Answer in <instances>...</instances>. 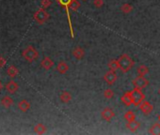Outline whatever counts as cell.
<instances>
[{
    "label": "cell",
    "instance_id": "obj_13",
    "mask_svg": "<svg viewBox=\"0 0 160 135\" xmlns=\"http://www.w3.org/2000/svg\"><path fill=\"white\" fill-rule=\"evenodd\" d=\"M57 71L60 74H65L69 71V66H68V64L66 62L60 61V62H59V64L57 66Z\"/></svg>",
    "mask_w": 160,
    "mask_h": 135
},
{
    "label": "cell",
    "instance_id": "obj_8",
    "mask_svg": "<svg viewBox=\"0 0 160 135\" xmlns=\"http://www.w3.org/2000/svg\"><path fill=\"white\" fill-rule=\"evenodd\" d=\"M114 116H115V112H114V111H113L111 108H109V107L105 108V109L101 112V117H102V119H104V120H105V121H108V122H109Z\"/></svg>",
    "mask_w": 160,
    "mask_h": 135
},
{
    "label": "cell",
    "instance_id": "obj_30",
    "mask_svg": "<svg viewBox=\"0 0 160 135\" xmlns=\"http://www.w3.org/2000/svg\"><path fill=\"white\" fill-rule=\"evenodd\" d=\"M5 64H6V60H5V58L3 57V56H0V68L4 67Z\"/></svg>",
    "mask_w": 160,
    "mask_h": 135
},
{
    "label": "cell",
    "instance_id": "obj_3",
    "mask_svg": "<svg viewBox=\"0 0 160 135\" xmlns=\"http://www.w3.org/2000/svg\"><path fill=\"white\" fill-rule=\"evenodd\" d=\"M131 92V97H132V100H133V104L135 106H140L142 101H144L145 99V95L142 93L141 89L134 87V89Z\"/></svg>",
    "mask_w": 160,
    "mask_h": 135
},
{
    "label": "cell",
    "instance_id": "obj_23",
    "mask_svg": "<svg viewBox=\"0 0 160 135\" xmlns=\"http://www.w3.org/2000/svg\"><path fill=\"white\" fill-rule=\"evenodd\" d=\"M124 119L127 121V122H130V121H133L136 119V115L134 114L133 111H128L124 114Z\"/></svg>",
    "mask_w": 160,
    "mask_h": 135
},
{
    "label": "cell",
    "instance_id": "obj_12",
    "mask_svg": "<svg viewBox=\"0 0 160 135\" xmlns=\"http://www.w3.org/2000/svg\"><path fill=\"white\" fill-rule=\"evenodd\" d=\"M126 128L129 130L130 131L132 132H136L138 129L140 128V123L137 122L136 120H133V121H130V122H127L126 124Z\"/></svg>",
    "mask_w": 160,
    "mask_h": 135
},
{
    "label": "cell",
    "instance_id": "obj_18",
    "mask_svg": "<svg viewBox=\"0 0 160 135\" xmlns=\"http://www.w3.org/2000/svg\"><path fill=\"white\" fill-rule=\"evenodd\" d=\"M149 133L154 135H160V123H155L154 125L149 129Z\"/></svg>",
    "mask_w": 160,
    "mask_h": 135
},
{
    "label": "cell",
    "instance_id": "obj_27",
    "mask_svg": "<svg viewBox=\"0 0 160 135\" xmlns=\"http://www.w3.org/2000/svg\"><path fill=\"white\" fill-rule=\"evenodd\" d=\"M93 5L95 8L100 9L104 5V0H93Z\"/></svg>",
    "mask_w": 160,
    "mask_h": 135
},
{
    "label": "cell",
    "instance_id": "obj_7",
    "mask_svg": "<svg viewBox=\"0 0 160 135\" xmlns=\"http://www.w3.org/2000/svg\"><path fill=\"white\" fill-rule=\"evenodd\" d=\"M140 110L143 115L148 116L153 112L154 106L152 105V103L149 102V101H142V102L140 103Z\"/></svg>",
    "mask_w": 160,
    "mask_h": 135
},
{
    "label": "cell",
    "instance_id": "obj_32",
    "mask_svg": "<svg viewBox=\"0 0 160 135\" xmlns=\"http://www.w3.org/2000/svg\"><path fill=\"white\" fill-rule=\"evenodd\" d=\"M1 86H2V85H1V83H0V89H1Z\"/></svg>",
    "mask_w": 160,
    "mask_h": 135
},
{
    "label": "cell",
    "instance_id": "obj_16",
    "mask_svg": "<svg viewBox=\"0 0 160 135\" xmlns=\"http://www.w3.org/2000/svg\"><path fill=\"white\" fill-rule=\"evenodd\" d=\"M59 99L63 103H68L72 99V95L68 91H62L59 95Z\"/></svg>",
    "mask_w": 160,
    "mask_h": 135
},
{
    "label": "cell",
    "instance_id": "obj_19",
    "mask_svg": "<svg viewBox=\"0 0 160 135\" xmlns=\"http://www.w3.org/2000/svg\"><path fill=\"white\" fill-rule=\"evenodd\" d=\"M108 68H109V71H116L117 70L120 69L119 67V62H118V59H111L109 62H108Z\"/></svg>",
    "mask_w": 160,
    "mask_h": 135
},
{
    "label": "cell",
    "instance_id": "obj_25",
    "mask_svg": "<svg viewBox=\"0 0 160 135\" xmlns=\"http://www.w3.org/2000/svg\"><path fill=\"white\" fill-rule=\"evenodd\" d=\"M80 2L78 1V0H72L71 1V3H70V5H69V8L70 9H72L73 10H77L79 8H80Z\"/></svg>",
    "mask_w": 160,
    "mask_h": 135
},
{
    "label": "cell",
    "instance_id": "obj_22",
    "mask_svg": "<svg viewBox=\"0 0 160 135\" xmlns=\"http://www.w3.org/2000/svg\"><path fill=\"white\" fill-rule=\"evenodd\" d=\"M7 73H8V75H9L10 78H13V77H15V76L19 73V71H18V70H17L16 67L10 66V67L9 68V69H8V71H7Z\"/></svg>",
    "mask_w": 160,
    "mask_h": 135
},
{
    "label": "cell",
    "instance_id": "obj_1",
    "mask_svg": "<svg viewBox=\"0 0 160 135\" xmlns=\"http://www.w3.org/2000/svg\"><path fill=\"white\" fill-rule=\"evenodd\" d=\"M118 62H119L120 70L123 73H126L129 71L134 67V64H135L134 60L127 54H122L118 59Z\"/></svg>",
    "mask_w": 160,
    "mask_h": 135
},
{
    "label": "cell",
    "instance_id": "obj_17",
    "mask_svg": "<svg viewBox=\"0 0 160 135\" xmlns=\"http://www.w3.org/2000/svg\"><path fill=\"white\" fill-rule=\"evenodd\" d=\"M18 108L22 112H27L30 108V103L26 99H22L18 103Z\"/></svg>",
    "mask_w": 160,
    "mask_h": 135
},
{
    "label": "cell",
    "instance_id": "obj_33",
    "mask_svg": "<svg viewBox=\"0 0 160 135\" xmlns=\"http://www.w3.org/2000/svg\"><path fill=\"white\" fill-rule=\"evenodd\" d=\"M158 94H159V95H160V89H159V90H158Z\"/></svg>",
    "mask_w": 160,
    "mask_h": 135
},
{
    "label": "cell",
    "instance_id": "obj_28",
    "mask_svg": "<svg viewBox=\"0 0 160 135\" xmlns=\"http://www.w3.org/2000/svg\"><path fill=\"white\" fill-rule=\"evenodd\" d=\"M58 1L60 5L64 6L65 8H69V5H70L72 0H58Z\"/></svg>",
    "mask_w": 160,
    "mask_h": 135
},
{
    "label": "cell",
    "instance_id": "obj_5",
    "mask_svg": "<svg viewBox=\"0 0 160 135\" xmlns=\"http://www.w3.org/2000/svg\"><path fill=\"white\" fill-rule=\"evenodd\" d=\"M132 84H133L134 87L142 89V88H145V87L148 86V85H149V81L147 80V79H146L144 76L138 75L137 77H136V78L134 79V80L132 81Z\"/></svg>",
    "mask_w": 160,
    "mask_h": 135
},
{
    "label": "cell",
    "instance_id": "obj_24",
    "mask_svg": "<svg viewBox=\"0 0 160 135\" xmlns=\"http://www.w3.org/2000/svg\"><path fill=\"white\" fill-rule=\"evenodd\" d=\"M121 10L123 11V13H129L133 10V6L130 5V4H128V3H125L121 7Z\"/></svg>",
    "mask_w": 160,
    "mask_h": 135
},
{
    "label": "cell",
    "instance_id": "obj_4",
    "mask_svg": "<svg viewBox=\"0 0 160 135\" xmlns=\"http://www.w3.org/2000/svg\"><path fill=\"white\" fill-rule=\"evenodd\" d=\"M48 18H49V14L44 9H40L34 13V20L39 25L44 24L48 20Z\"/></svg>",
    "mask_w": 160,
    "mask_h": 135
},
{
    "label": "cell",
    "instance_id": "obj_20",
    "mask_svg": "<svg viewBox=\"0 0 160 135\" xmlns=\"http://www.w3.org/2000/svg\"><path fill=\"white\" fill-rule=\"evenodd\" d=\"M46 127L44 125H42V124H37V125L34 127V131L37 133V134H44L45 133L46 131Z\"/></svg>",
    "mask_w": 160,
    "mask_h": 135
},
{
    "label": "cell",
    "instance_id": "obj_10",
    "mask_svg": "<svg viewBox=\"0 0 160 135\" xmlns=\"http://www.w3.org/2000/svg\"><path fill=\"white\" fill-rule=\"evenodd\" d=\"M41 66L44 68V70L48 71V70L51 69L53 66H54V61H53L50 57H48V56H46V57H44V59L41 60Z\"/></svg>",
    "mask_w": 160,
    "mask_h": 135
},
{
    "label": "cell",
    "instance_id": "obj_9",
    "mask_svg": "<svg viewBox=\"0 0 160 135\" xmlns=\"http://www.w3.org/2000/svg\"><path fill=\"white\" fill-rule=\"evenodd\" d=\"M121 101L126 106H130L133 104V100H132V97H131V92H126L124 93L122 97H121Z\"/></svg>",
    "mask_w": 160,
    "mask_h": 135
},
{
    "label": "cell",
    "instance_id": "obj_11",
    "mask_svg": "<svg viewBox=\"0 0 160 135\" xmlns=\"http://www.w3.org/2000/svg\"><path fill=\"white\" fill-rule=\"evenodd\" d=\"M18 89V85L14 81H10L6 85V90L9 94H14Z\"/></svg>",
    "mask_w": 160,
    "mask_h": 135
},
{
    "label": "cell",
    "instance_id": "obj_26",
    "mask_svg": "<svg viewBox=\"0 0 160 135\" xmlns=\"http://www.w3.org/2000/svg\"><path fill=\"white\" fill-rule=\"evenodd\" d=\"M113 96H114V92H113V90L111 88H108L104 91V97L105 99H112Z\"/></svg>",
    "mask_w": 160,
    "mask_h": 135
},
{
    "label": "cell",
    "instance_id": "obj_14",
    "mask_svg": "<svg viewBox=\"0 0 160 135\" xmlns=\"http://www.w3.org/2000/svg\"><path fill=\"white\" fill-rule=\"evenodd\" d=\"M73 55L76 59L81 60V59L84 57V55H85V51H84L81 47L77 46V47H76V48L73 49Z\"/></svg>",
    "mask_w": 160,
    "mask_h": 135
},
{
    "label": "cell",
    "instance_id": "obj_31",
    "mask_svg": "<svg viewBox=\"0 0 160 135\" xmlns=\"http://www.w3.org/2000/svg\"><path fill=\"white\" fill-rule=\"evenodd\" d=\"M158 120H159V121H160V115H159V116H158Z\"/></svg>",
    "mask_w": 160,
    "mask_h": 135
},
{
    "label": "cell",
    "instance_id": "obj_21",
    "mask_svg": "<svg viewBox=\"0 0 160 135\" xmlns=\"http://www.w3.org/2000/svg\"><path fill=\"white\" fill-rule=\"evenodd\" d=\"M137 74L138 75H140V76H145L146 74L149 73V69H148V67L144 66V65H140V67L137 68Z\"/></svg>",
    "mask_w": 160,
    "mask_h": 135
},
{
    "label": "cell",
    "instance_id": "obj_29",
    "mask_svg": "<svg viewBox=\"0 0 160 135\" xmlns=\"http://www.w3.org/2000/svg\"><path fill=\"white\" fill-rule=\"evenodd\" d=\"M51 5V0H42L41 1V6L42 8H48Z\"/></svg>",
    "mask_w": 160,
    "mask_h": 135
},
{
    "label": "cell",
    "instance_id": "obj_15",
    "mask_svg": "<svg viewBox=\"0 0 160 135\" xmlns=\"http://www.w3.org/2000/svg\"><path fill=\"white\" fill-rule=\"evenodd\" d=\"M1 105L3 106V107H5V108H9L10 106H12L13 105V99L10 98L9 96H5V97H3L2 98V99H1Z\"/></svg>",
    "mask_w": 160,
    "mask_h": 135
},
{
    "label": "cell",
    "instance_id": "obj_2",
    "mask_svg": "<svg viewBox=\"0 0 160 135\" xmlns=\"http://www.w3.org/2000/svg\"><path fill=\"white\" fill-rule=\"evenodd\" d=\"M23 56L24 58L28 62H33L39 57V52L33 47L29 45L24 51H23Z\"/></svg>",
    "mask_w": 160,
    "mask_h": 135
},
{
    "label": "cell",
    "instance_id": "obj_6",
    "mask_svg": "<svg viewBox=\"0 0 160 135\" xmlns=\"http://www.w3.org/2000/svg\"><path fill=\"white\" fill-rule=\"evenodd\" d=\"M118 79V75H117L116 71H109L104 75V81L108 84V85H112L115 84V82Z\"/></svg>",
    "mask_w": 160,
    "mask_h": 135
},
{
    "label": "cell",
    "instance_id": "obj_34",
    "mask_svg": "<svg viewBox=\"0 0 160 135\" xmlns=\"http://www.w3.org/2000/svg\"><path fill=\"white\" fill-rule=\"evenodd\" d=\"M84 1H86V0H84Z\"/></svg>",
    "mask_w": 160,
    "mask_h": 135
}]
</instances>
